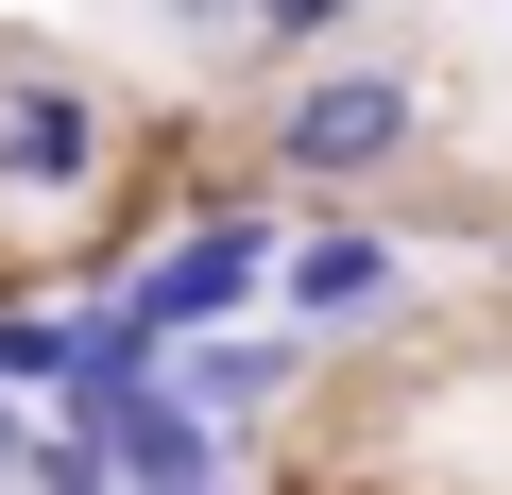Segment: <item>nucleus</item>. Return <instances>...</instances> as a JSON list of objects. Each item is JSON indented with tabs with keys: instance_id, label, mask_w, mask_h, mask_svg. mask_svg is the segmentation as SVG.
Here are the masks:
<instances>
[{
	"instance_id": "nucleus-1",
	"label": "nucleus",
	"mask_w": 512,
	"mask_h": 495,
	"mask_svg": "<svg viewBox=\"0 0 512 495\" xmlns=\"http://www.w3.org/2000/svg\"><path fill=\"white\" fill-rule=\"evenodd\" d=\"M410 137H427V69H376V52H308V86L274 103V171L291 188H376V171H410Z\"/></svg>"
},
{
	"instance_id": "nucleus-2",
	"label": "nucleus",
	"mask_w": 512,
	"mask_h": 495,
	"mask_svg": "<svg viewBox=\"0 0 512 495\" xmlns=\"http://www.w3.org/2000/svg\"><path fill=\"white\" fill-rule=\"evenodd\" d=\"M103 188V86L69 52H0V205H69Z\"/></svg>"
},
{
	"instance_id": "nucleus-3",
	"label": "nucleus",
	"mask_w": 512,
	"mask_h": 495,
	"mask_svg": "<svg viewBox=\"0 0 512 495\" xmlns=\"http://www.w3.org/2000/svg\"><path fill=\"white\" fill-rule=\"evenodd\" d=\"M256 274H274V205H205L188 239H154V257L120 274V308H137L154 342H188V325H222Z\"/></svg>"
},
{
	"instance_id": "nucleus-4",
	"label": "nucleus",
	"mask_w": 512,
	"mask_h": 495,
	"mask_svg": "<svg viewBox=\"0 0 512 495\" xmlns=\"http://www.w3.org/2000/svg\"><path fill=\"white\" fill-rule=\"evenodd\" d=\"M256 291H291L308 325H359V308H393V239H376V222H308V239H274Z\"/></svg>"
},
{
	"instance_id": "nucleus-5",
	"label": "nucleus",
	"mask_w": 512,
	"mask_h": 495,
	"mask_svg": "<svg viewBox=\"0 0 512 495\" xmlns=\"http://www.w3.org/2000/svg\"><path fill=\"white\" fill-rule=\"evenodd\" d=\"M171 393H188V410H274V393H291V359H274V342H205Z\"/></svg>"
},
{
	"instance_id": "nucleus-6",
	"label": "nucleus",
	"mask_w": 512,
	"mask_h": 495,
	"mask_svg": "<svg viewBox=\"0 0 512 495\" xmlns=\"http://www.w3.org/2000/svg\"><path fill=\"white\" fill-rule=\"evenodd\" d=\"M52 359H69V308H0V393H52Z\"/></svg>"
},
{
	"instance_id": "nucleus-7",
	"label": "nucleus",
	"mask_w": 512,
	"mask_h": 495,
	"mask_svg": "<svg viewBox=\"0 0 512 495\" xmlns=\"http://www.w3.org/2000/svg\"><path fill=\"white\" fill-rule=\"evenodd\" d=\"M342 18H359V0H239V35H274V52H325Z\"/></svg>"
},
{
	"instance_id": "nucleus-8",
	"label": "nucleus",
	"mask_w": 512,
	"mask_h": 495,
	"mask_svg": "<svg viewBox=\"0 0 512 495\" xmlns=\"http://www.w3.org/2000/svg\"><path fill=\"white\" fill-rule=\"evenodd\" d=\"M154 18H171V35H239V0H154Z\"/></svg>"
},
{
	"instance_id": "nucleus-9",
	"label": "nucleus",
	"mask_w": 512,
	"mask_h": 495,
	"mask_svg": "<svg viewBox=\"0 0 512 495\" xmlns=\"http://www.w3.org/2000/svg\"><path fill=\"white\" fill-rule=\"evenodd\" d=\"M18 444H35V427H18V393H0V478H18Z\"/></svg>"
}]
</instances>
